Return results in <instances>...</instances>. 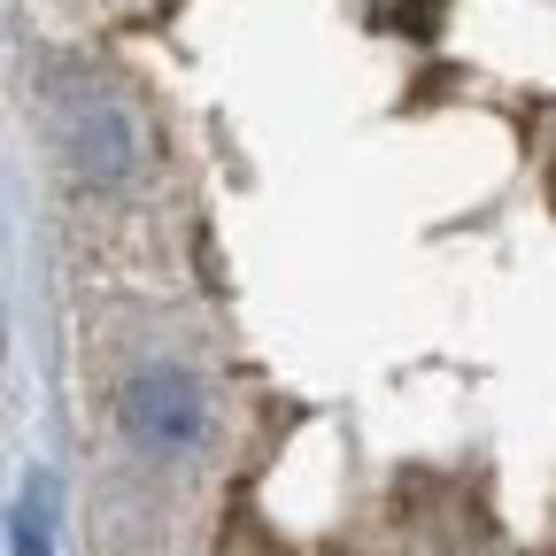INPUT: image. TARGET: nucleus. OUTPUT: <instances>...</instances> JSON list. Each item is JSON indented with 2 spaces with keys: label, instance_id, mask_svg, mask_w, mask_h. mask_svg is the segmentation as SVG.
Wrapping results in <instances>:
<instances>
[{
  "label": "nucleus",
  "instance_id": "f257e3e1",
  "mask_svg": "<svg viewBox=\"0 0 556 556\" xmlns=\"http://www.w3.org/2000/svg\"><path fill=\"white\" fill-rule=\"evenodd\" d=\"M116 417H124V433L148 448V456H186L208 433V402H201L193 371H178V364L131 371L124 394H116Z\"/></svg>",
  "mask_w": 556,
  "mask_h": 556
},
{
  "label": "nucleus",
  "instance_id": "7ed1b4c3",
  "mask_svg": "<svg viewBox=\"0 0 556 556\" xmlns=\"http://www.w3.org/2000/svg\"><path fill=\"white\" fill-rule=\"evenodd\" d=\"M47 486H31V495L16 503V556H47Z\"/></svg>",
  "mask_w": 556,
  "mask_h": 556
},
{
  "label": "nucleus",
  "instance_id": "f03ea898",
  "mask_svg": "<svg viewBox=\"0 0 556 556\" xmlns=\"http://www.w3.org/2000/svg\"><path fill=\"white\" fill-rule=\"evenodd\" d=\"M62 148H70V170H78L86 186H124V178L139 170L131 116H124V109H109V101H78V109H70Z\"/></svg>",
  "mask_w": 556,
  "mask_h": 556
}]
</instances>
